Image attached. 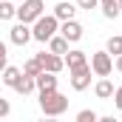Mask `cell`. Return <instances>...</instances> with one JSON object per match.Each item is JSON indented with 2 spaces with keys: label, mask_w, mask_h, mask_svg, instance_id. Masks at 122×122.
I'll use <instances>...</instances> for the list:
<instances>
[{
  "label": "cell",
  "mask_w": 122,
  "mask_h": 122,
  "mask_svg": "<svg viewBox=\"0 0 122 122\" xmlns=\"http://www.w3.org/2000/svg\"><path fill=\"white\" fill-rule=\"evenodd\" d=\"M77 6L85 9V11H91V9H99V0H77Z\"/></svg>",
  "instance_id": "obj_21"
},
{
  "label": "cell",
  "mask_w": 122,
  "mask_h": 122,
  "mask_svg": "<svg viewBox=\"0 0 122 122\" xmlns=\"http://www.w3.org/2000/svg\"><path fill=\"white\" fill-rule=\"evenodd\" d=\"M51 14H54V17H57V20H71V17H74V14H77V3H68V0H60V3H57V6H54V11H51Z\"/></svg>",
  "instance_id": "obj_10"
},
{
  "label": "cell",
  "mask_w": 122,
  "mask_h": 122,
  "mask_svg": "<svg viewBox=\"0 0 122 122\" xmlns=\"http://www.w3.org/2000/svg\"><path fill=\"white\" fill-rule=\"evenodd\" d=\"M62 60H65V68H68V71H74V68L88 65V54H85L82 48H68V54H65Z\"/></svg>",
  "instance_id": "obj_8"
},
{
  "label": "cell",
  "mask_w": 122,
  "mask_h": 122,
  "mask_svg": "<svg viewBox=\"0 0 122 122\" xmlns=\"http://www.w3.org/2000/svg\"><path fill=\"white\" fill-rule=\"evenodd\" d=\"M99 3H111V0H99Z\"/></svg>",
  "instance_id": "obj_27"
},
{
  "label": "cell",
  "mask_w": 122,
  "mask_h": 122,
  "mask_svg": "<svg viewBox=\"0 0 122 122\" xmlns=\"http://www.w3.org/2000/svg\"><path fill=\"white\" fill-rule=\"evenodd\" d=\"M88 65H91L94 77H111V71H114V57H111L108 51H94Z\"/></svg>",
  "instance_id": "obj_4"
},
{
  "label": "cell",
  "mask_w": 122,
  "mask_h": 122,
  "mask_svg": "<svg viewBox=\"0 0 122 122\" xmlns=\"http://www.w3.org/2000/svg\"><path fill=\"white\" fill-rule=\"evenodd\" d=\"M111 99H114L117 111H122V85H119V88H114V97H111Z\"/></svg>",
  "instance_id": "obj_23"
},
{
  "label": "cell",
  "mask_w": 122,
  "mask_h": 122,
  "mask_svg": "<svg viewBox=\"0 0 122 122\" xmlns=\"http://www.w3.org/2000/svg\"><path fill=\"white\" fill-rule=\"evenodd\" d=\"M9 40H11L14 46H26V43L31 40V26H29V23H17V26H11Z\"/></svg>",
  "instance_id": "obj_9"
},
{
  "label": "cell",
  "mask_w": 122,
  "mask_h": 122,
  "mask_svg": "<svg viewBox=\"0 0 122 122\" xmlns=\"http://www.w3.org/2000/svg\"><path fill=\"white\" fill-rule=\"evenodd\" d=\"M94 94H97L99 99H111V97H114V82H111L108 77H99V82L94 85Z\"/></svg>",
  "instance_id": "obj_14"
},
{
  "label": "cell",
  "mask_w": 122,
  "mask_h": 122,
  "mask_svg": "<svg viewBox=\"0 0 122 122\" xmlns=\"http://www.w3.org/2000/svg\"><path fill=\"white\" fill-rule=\"evenodd\" d=\"M43 11H46V3H43V0H23V3H17V14H14V17H17L20 23H29L31 26Z\"/></svg>",
  "instance_id": "obj_3"
},
{
  "label": "cell",
  "mask_w": 122,
  "mask_h": 122,
  "mask_svg": "<svg viewBox=\"0 0 122 122\" xmlns=\"http://www.w3.org/2000/svg\"><path fill=\"white\" fill-rule=\"evenodd\" d=\"M114 68H117V71L122 74V54H117V60H114Z\"/></svg>",
  "instance_id": "obj_24"
},
{
  "label": "cell",
  "mask_w": 122,
  "mask_h": 122,
  "mask_svg": "<svg viewBox=\"0 0 122 122\" xmlns=\"http://www.w3.org/2000/svg\"><path fill=\"white\" fill-rule=\"evenodd\" d=\"M99 9H102V17H108V20H117V17L122 14V9H119L117 0H111V3H99Z\"/></svg>",
  "instance_id": "obj_16"
},
{
  "label": "cell",
  "mask_w": 122,
  "mask_h": 122,
  "mask_svg": "<svg viewBox=\"0 0 122 122\" xmlns=\"http://www.w3.org/2000/svg\"><path fill=\"white\" fill-rule=\"evenodd\" d=\"M14 91H17V94H23V97H29V94H34V91H37V82H34V77H29V74H23V77L17 80Z\"/></svg>",
  "instance_id": "obj_15"
},
{
  "label": "cell",
  "mask_w": 122,
  "mask_h": 122,
  "mask_svg": "<svg viewBox=\"0 0 122 122\" xmlns=\"http://www.w3.org/2000/svg\"><path fill=\"white\" fill-rule=\"evenodd\" d=\"M68 97L60 94L57 88H51V91H40V111L46 114V117H60L68 111Z\"/></svg>",
  "instance_id": "obj_1"
},
{
  "label": "cell",
  "mask_w": 122,
  "mask_h": 122,
  "mask_svg": "<svg viewBox=\"0 0 122 122\" xmlns=\"http://www.w3.org/2000/svg\"><path fill=\"white\" fill-rule=\"evenodd\" d=\"M14 14H17L14 0H0V20H14Z\"/></svg>",
  "instance_id": "obj_17"
},
{
  "label": "cell",
  "mask_w": 122,
  "mask_h": 122,
  "mask_svg": "<svg viewBox=\"0 0 122 122\" xmlns=\"http://www.w3.org/2000/svg\"><path fill=\"white\" fill-rule=\"evenodd\" d=\"M34 82H37V91H51V88H57V74L40 71V74L34 77Z\"/></svg>",
  "instance_id": "obj_12"
},
{
  "label": "cell",
  "mask_w": 122,
  "mask_h": 122,
  "mask_svg": "<svg viewBox=\"0 0 122 122\" xmlns=\"http://www.w3.org/2000/svg\"><path fill=\"white\" fill-rule=\"evenodd\" d=\"M14 3H23V0H14Z\"/></svg>",
  "instance_id": "obj_29"
},
{
  "label": "cell",
  "mask_w": 122,
  "mask_h": 122,
  "mask_svg": "<svg viewBox=\"0 0 122 122\" xmlns=\"http://www.w3.org/2000/svg\"><path fill=\"white\" fill-rule=\"evenodd\" d=\"M40 65H43V71H51V74H60L62 68H65V60H62L60 54H54V51H40V54H34Z\"/></svg>",
  "instance_id": "obj_5"
},
{
  "label": "cell",
  "mask_w": 122,
  "mask_h": 122,
  "mask_svg": "<svg viewBox=\"0 0 122 122\" xmlns=\"http://www.w3.org/2000/svg\"><path fill=\"white\" fill-rule=\"evenodd\" d=\"M9 114H11V102L0 97V119H3V117H9Z\"/></svg>",
  "instance_id": "obj_22"
},
{
  "label": "cell",
  "mask_w": 122,
  "mask_h": 122,
  "mask_svg": "<svg viewBox=\"0 0 122 122\" xmlns=\"http://www.w3.org/2000/svg\"><path fill=\"white\" fill-rule=\"evenodd\" d=\"M105 51H108L111 57L122 54V34H114V37H108V43H105Z\"/></svg>",
  "instance_id": "obj_18"
},
{
  "label": "cell",
  "mask_w": 122,
  "mask_h": 122,
  "mask_svg": "<svg viewBox=\"0 0 122 122\" xmlns=\"http://www.w3.org/2000/svg\"><path fill=\"white\" fill-rule=\"evenodd\" d=\"M60 31V20L54 17V14H40L34 23H31V40H37V43H48L54 34Z\"/></svg>",
  "instance_id": "obj_2"
},
{
  "label": "cell",
  "mask_w": 122,
  "mask_h": 122,
  "mask_svg": "<svg viewBox=\"0 0 122 122\" xmlns=\"http://www.w3.org/2000/svg\"><path fill=\"white\" fill-rule=\"evenodd\" d=\"M20 77H23V68H17V65H6V68L0 71V80H3V85H9V88H14Z\"/></svg>",
  "instance_id": "obj_11"
},
{
  "label": "cell",
  "mask_w": 122,
  "mask_h": 122,
  "mask_svg": "<svg viewBox=\"0 0 122 122\" xmlns=\"http://www.w3.org/2000/svg\"><path fill=\"white\" fill-rule=\"evenodd\" d=\"M68 46H71V43L62 37L60 31H57V34L48 40V51H54V54H60V57H65V54H68Z\"/></svg>",
  "instance_id": "obj_13"
},
{
  "label": "cell",
  "mask_w": 122,
  "mask_h": 122,
  "mask_svg": "<svg viewBox=\"0 0 122 122\" xmlns=\"http://www.w3.org/2000/svg\"><path fill=\"white\" fill-rule=\"evenodd\" d=\"M43 71V65H40V60L37 57H31V60H26L23 62V74H29V77H37Z\"/></svg>",
  "instance_id": "obj_19"
},
{
  "label": "cell",
  "mask_w": 122,
  "mask_h": 122,
  "mask_svg": "<svg viewBox=\"0 0 122 122\" xmlns=\"http://www.w3.org/2000/svg\"><path fill=\"white\" fill-rule=\"evenodd\" d=\"M6 65H9V54H0V71H3Z\"/></svg>",
  "instance_id": "obj_25"
},
{
  "label": "cell",
  "mask_w": 122,
  "mask_h": 122,
  "mask_svg": "<svg viewBox=\"0 0 122 122\" xmlns=\"http://www.w3.org/2000/svg\"><path fill=\"white\" fill-rule=\"evenodd\" d=\"M71 74V88L74 91H85L88 85H91V65H82V68H74V71H68Z\"/></svg>",
  "instance_id": "obj_7"
},
{
  "label": "cell",
  "mask_w": 122,
  "mask_h": 122,
  "mask_svg": "<svg viewBox=\"0 0 122 122\" xmlns=\"http://www.w3.org/2000/svg\"><path fill=\"white\" fill-rule=\"evenodd\" d=\"M0 54H9V48H6V43L0 40Z\"/></svg>",
  "instance_id": "obj_26"
},
{
  "label": "cell",
  "mask_w": 122,
  "mask_h": 122,
  "mask_svg": "<svg viewBox=\"0 0 122 122\" xmlns=\"http://www.w3.org/2000/svg\"><path fill=\"white\" fill-rule=\"evenodd\" d=\"M117 3H119V9H122V0H117Z\"/></svg>",
  "instance_id": "obj_28"
},
{
  "label": "cell",
  "mask_w": 122,
  "mask_h": 122,
  "mask_svg": "<svg viewBox=\"0 0 122 122\" xmlns=\"http://www.w3.org/2000/svg\"><path fill=\"white\" fill-rule=\"evenodd\" d=\"M97 119H99V114L91 111V108H82V111L77 114V122H97Z\"/></svg>",
  "instance_id": "obj_20"
},
{
  "label": "cell",
  "mask_w": 122,
  "mask_h": 122,
  "mask_svg": "<svg viewBox=\"0 0 122 122\" xmlns=\"http://www.w3.org/2000/svg\"><path fill=\"white\" fill-rule=\"evenodd\" d=\"M60 34L68 40V43H80L82 34H85V29H82V23H77V20L71 17V20H62L60 23Z\"/></svg>",
  "instance_id": "obj_6"
}]
</instances>
